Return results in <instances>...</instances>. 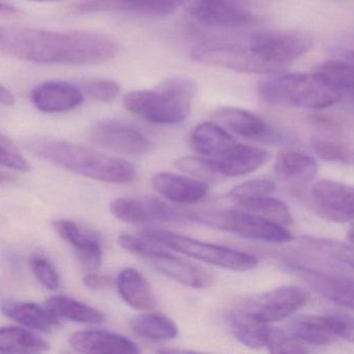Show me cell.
Wrapping results in <instances>:
<instances>
[{
	"label": "cell",
	"mask_w": 354,
	"mask_h": 354,
	"mask_svg": "<svg viewBox=\"0 0 354 354\" xmlns=\"http://www.w3.org/2000/svg\"><path fill=\"white\" fill-rule=\"evenodd\" d=\"M120 245L131 252V254H136V256L142 257V258L149 260L153 257L158 256L161 252L167 250L163 244L142 235H130V234H123L120 236L119 239Z\"/></svg>",
	"instance_id": "obj_38"
},
{
	"label": "cell",
	"mask_w": 354,
	"mask_h": 354,
	"mask_svg": "<svg viewBox=\"0 0 354 354\" xmlns=\"http://www.w3.org/2000/svg\"><path fill=\"white\" fill-rule=\"evenodd\" d=\"M111 211L120 221L134 225L183 221L189 216V212L179 210L158 198H117L111 202Z\"/></svg>",
	"instance_id": "obj_13"
},
{
	"label": "cell",
	"mask_w": 354,
	"mask_h": 354,
	"mask_svg": "<svg viewBox=\"0 0 354 354\" xmlns=\"http://www.w3.org/2000/svg\"><path fill=\"white\" fill-rule=\"evenodd\" d=\"M266 348L272 353H306L310 351L306 343L293 335L269 326Z\"/></svg>",
	"instance_id": "obj_37"
},
{
	"label": "cell",
	"mask_w": 354,
	"mask_h": 354,
	"mask_svg": "<svg viewBox=\"0 0 354 354\" xmlns=\"http://www.w3.org/2000/svg\"><path fill=\"white\" fill-rule=\"evenodd\" d=\"M57 235L71 244L75 250L80 263L91 271L97 270L102 263V246L94 236L84 232L77 223L67 219L53 223Z\"/></svg>",
	"instance_id": "obj_22"
},
{
	"label": "cell",
	"mask_w": 354,
	"mask_h": 354,
	"mask_svg": "<svg viewBox=\"0 0 354 354\" xmlns=\"http://www.w3.org/2000/svg\"><path fill=\"white\" fill-rule=\"evenodd\" d=\"M259 92L263 99L273 104L316 111L328 109L341 98V94L316 72L269 74L259 84Z\"/></svg>",
	"instance_id": "obj_4"
},
{
	"label": "cell",
	"mask_w": 354,
	"mask_h": 354,
	"mask_svg": "<svg viewBox=\"0 0 354 354\" xmlns=\"http://www.w3.org/2000/svg\"><path fill=\"white\" fill-rule=\"evenodd\" d=\"M151 264L165 277L183 283L194 289H205L212 283V277L208 272L174 256L169 250L161 252L158 256L149 259Z\"/></svg>",
	"instance_id": "obj_23"
},
{
	"label": "cell",
	"mask_w": 354,
	"mask_h": 354,
	"mask_svg": "<svg viewBox=\"0 0 354 354\" xmlns=\"http://www.w3.org/2000/svg\"><path fill=\"white\" fill-rule=\"evenodd\" d=\"M117 288L122 299L134 310L149 312L156 306L152 287L136 269H123L118 277Z\"/></svg>",
	"instance_id": "obj_26"
},
{
	"label": "cell",
	"mask_w": 354,
	"mask_h": 354,
	"mask_svg": "<svg viewBox=\"0 0 354 354\" xmlns=\"http://www.w3.org/2000/svg\"><path fill=\"white\" fill-rule=\"evenodd\" d=\"M15 180V178L12 175H9L8 173H5V171H0V183H9V182L13 181Z\"/></svg>",
	"instance_id": "obj_46"
},
{
	"label": "cell",
	"mask_w": 354,
	"mask_h": 354,
	"mask_svg": "<svg viewBox=\"0 0 354 354\" xmlns=\"http://www.w3.org/2000/svg\"><path fill=\"white\" fill-rule=\"evenodd\" d=\"M189 144L198 154L215 157L236 144L229 132L221 125L205 122L196 126L189 136Z\"/></svg>",
	"instance_id": "obj_28"
},
{
	"label": "cell",
	"mask_w": 354,
	"mask_h": 354,
	"mask_svg": "<svg viewBox=\"0 0 354 354\" xmlns=\"http://www.w3.org/2000/svg\"><path fill=\"white\" fill-rule=\"evenodd\" d=\"M84 91L91 98L95 100L100 102H111L119 96L121 88L113 80H99L86 84Z\"/></svg>",
	"instance_id": "obj_42"
},
{
	"label": "cell",
	"mask_w": 354,
	"mask_h": 354,
	"mask_svg": "<svg viewBox=\"0 0 354 354\" xmlns=\"http://www.w3.org/2000/svg\"><path fill=\"white\" fill-rule=\"evenodd\" d=\"M270 159V153L262 148L234 144L229 149L213 157V165L223 179L241 177L262 167Z\"/></svg>",
	"instance_id": "obj_18"
},
{
	"label": "cell",
	"mask_w": 354,
	"mask_h": 354,
	"mask_svg": "<svg viewBox=\"0 0 354 354\" xmlns=\"http://www.w3.org/2000/svg\"><path fill=\"white\" fill-rule=\"evenodd\" d=\"M153 187L171 203L188 205L205 198L209 186L201 180L173 173H159L152 179Z\"/></svg>",
	"instance_id": "obj_21"
},
{
	"label": "cell",
	"mask_w": 354,
	"mask_h": 354,
	"mask_svg": "<svg viewBox=\"0 0 354 354\" xmlns=\"http://www.w3.org/2000/svg\"><path fill=\"white\" fill-rule=\"evenodd\" d=\"M84 283L88 289L102 290L111 287L113 281L111 277H105V275L88 273L84 277Z\"/></svg>",
	"instance_id": "obj_43"
},
{
	"label": "cell",
	"mask_w": 354,
	"mask_h": 354,
	"mask_svg": "<svg viewBox=\"0 0 354 354\" xmlns=\"http://www.w3.org/2000/svg\"><path fill=\"white\" fill-rule=\"evenodd\" d=\"M313 204L319 216L333 223L352 221L354 213L353 187L333 180L322 179L313 186Z\"/></svg>",
	"instance_id": "obj_12"
},
{
	"label": "cell",
	"mask_w": 354,
	"mask_h": 354,
	"mask_svg": "<svg viewBox=\"0 0 354 354\" xmlns=\"http://www.w3.org/2000/svg\"><path fill=\"white\" fill-rule=\"evenodd\" d=\"M130 327L138 337L148 341H169L178 335V327L171 319L159 313H142L130 320Z\"/></svg>",
	"instance_id": "obj_30"
},
{
	"label": "cell",
	"mask_w": 354,
	"mask_h": 354,
	"mask_svg": "<svg viewBox=\"0 0 354 354\" xmlns=\"http://www.w3.org/2000/svg\"><path fill=\"white\" fill-rule=\"evenodd\" d=\"M192 59L203 65L225 68L242 73H279L281 68L267 63L248 47L225 43H203L192 50Z\"/></svg>",
	"instance_id": "obj_7"
},
{
	"label": "cell",
	"mask_w": 354,
	"mask_h": 354,
	"mask_svg": "<svg viewBox=\"0 0 354 354\" xmlns=\"http://www.w3.org/2000/svg\"><path fill=\"white\" fill-rule=\"evenodd\" d=\"M310 36L296 30L261 32L250 39V48L261 59L272 65L283 67L310 50Z\"/></svg>",
	"instance_id": "obj_10"
},
{
	"label": "cell",
	"mask_w": 354,
	"mask_h": 354,
	"mask_svg": "<svg viewBox=\"0 0 354 354\" xmlns=\"http://www.w3.org/2000/svg\"><path fill=\"white\" fill-rule=\"evenodd\" d=\"M310 147L315 154L324 161L328 162H341L352 165L353 153L351 148L343 142L337 140H327L322 138H312Z\"/></svg>",
	"instance_id": "obj_36"
},
{
	"label": "cell",
	"mask_w": 354,
	"mask_h": 354,
	"mask_svg": "<svg viewBox=\"0 0 354 354\" xmlns=\"http://www.w3.org/2000/svg\"><path fill=\"white\" fill-rule=\"evenodd\" d=\"M184 0H80L72 7L78 14L124 12L142 15L165 16L173 13Z\"/></svg>",
	"instance_id": "obj_16"
},
{
	"label": "cell",
	"mask_w": 354,
	"mask_h": 354,
	"mask_svg": "<svg viewBox=\"0 0 354 354\" xmlns=\"http://www.w3.org/2000/svg\"><path fill=\"white\" fill-rule=\"evenodd\" d=\"M237 209L264 217L283 227L293 225L294 223L287 205L277 198H271L270 196L239 201L237 202Z\"/></svg>",
	"instance_id": "obj_33"
},
{
	"label": "cell",
	"mask_w": 354,
	"mask_h": 354,
	"mask_svg": "<svg viewBox=\"0 0 354 354\" xmlns=\"http://www.w3.org/2000/svg\"><path fill=\"white\" fill-rule=\"evenodd\" d=\"M275 189H277V185L270 180H250L235 186L229 192V198L239 202V201L271 196L274 194Z\"/></svg>",
	"instance_id": "obj_39"
},
{
	"label": "cell",
	"mask_w": 354,
	"mask_h": 354,
	"mask_svg": "<svg viewBox=\"0 0 354 354\" xmlns=\"http://www.w3.org/2000/svg\"><path fill=\"white\" fill-rule=\"evenodd\" d=\"M0 310L8 318L35 330L51 333L59 326V320L46 308L34 302L5 301Z\"/></svg>",
	"instance_id": "obj_27"
},
{
	"label": "cell",
	"mask_w": 354,
	"mask_h": 354,
	"mask_svg": "<svg viewBox=\"0 0 354 354\" xmlns=\"http://www.w3.org/2000/svg\"><path fill=\"white\" fill-rule=\"evenodd\" d=\"M70 345L75 351L90 354H136L138 346L124 335L105 330L77 331L71 335Z\"/></svg>",
	"instance_id": "obj_19"
},
{
	"label": "cell",
	"mask_w": 354,
	"mask_h": 354,
	"mask_svg": "<svg viewBox=\"0 0 354 354\" xmlns=\"http://www.w3.org/2000/svg\"><path fill=\"white\" fill-rule=\"evenodd\" d=\"M88 136L94 144L120 154L142 156L153 149L151 140L140 130L115 120H105L95 124Z\"/></svg>",
	"instance_id": "obj_11"
},
{
	"label": "cell",
	"mask_w": 354,
	"mask_h": 354,
	"mask_svg": "<svg viewBox=\"0 0 354 354\" xmlns=\"http://www.w3.org/2000/svg\"><path fill=\"white\" fill-rule=\"evenodd\" d=\"M174 165L179 171H184L194 179L203 182H221L223 177L215 169L212 160L200 156H186L178 159Z\"/></svg>",
	"instance_id": "obj_35"
},
{
	"label": "cell",
	"mask_w": 354,
	"mask_h": 354,
	"mask_svg": "<svg viewBox=\"0 0 354 354\" xmlns=\"http://www.w3.org/2000/svg\"><path fill=\"white\" fill-rule=\"evenodd\" d=\"M0 13L1 14H16L18 13L15 8L11 6L5 5V3H0Z\"/></svg>",
	"instance_id": "obj_45"
},
{
	"label": "cell",
	"mask_w": 354,
	"mask_h": 354,
	"mask_svg": "<svg viewBox=\"0 0 354 354\" xmlns=\"http://www.w3.org/2000/svg\"><path fill=\"white\" fill-rule=\"evenodd\" d=\"M314 72L325 78L339 94L352 95L353 91V66L348 62L327 61L319 64Z\"/></svg>",
	"instance_id": "obj_34"
},
{
	"label": "cell",
	"mask_w": 354,
	"mask_h": 354,
	"mask_svg": "<svg viewBox=\"0 0 354 354\" xmlns=\"http://www.w3.org/2000/svg\"><path fill=\"white\" fill-rule=\"evenodd\" d=\"M301 245L339 274L352 277L353 250L351 246L324 238H301Z\"/></svg>",
	"instance_id": "obj_24"
},
{
	"label": "cell",
	"mask_w": 354,
	"mask_h": 354,
	"mask_svg": "<svg viewBox=\"0 0 354 354\" xmlns=\"http://www.w3.org/2000/svg\"><path fill=\"white\" fill-rule=\"evenodd\" d=\"M47 350H49V344L36 333L19 327H0L1 353H42Z\"/></svg>",
	"instance_id": "obj_31"
},
{
	"label": "cell",
	"mask_w": 354,
	"mask_h": 354,
	"mask_svg": "<svg viewBox=\"0 0 354 354\" xmlns=\"http://www.w3.org/2000/svg\"><path fill=\"white\" fill-rule=\"evenodd\" d=\"M26 146L39 158L97 181L124 184L136 178V167L129 161L80 145L36 138L28 140Z\"/></svg>",
	"instance_id": "obj_2"
},
{
	"label": "cell",
	"mask_w": 354,
	"mask_h": 354,
	"mask_svg": "<svg viewBox=\"0 0 354 354\" xmlns=\"http://www.w3.org/2000/svg\"><path fill=\"white\" fill-rule=\"evenodd\" d=\"M0 165L14 171L26 173L30 167L16 145L7 136L0 133Z\"/></svg>",
	"instance_id": "obj_41"
},
{
	"label": "cell",
	"mask_w": 354,
	"mask_h": 354,
	"mask_svg": "<svg viewBox=\"0 0 354 354\" xmlns=\"http://www.w3.org/2000/svg\"><path fill=\"white\" fill-rule=\"evenodd\" d=\"M188 219L214 229L231 232L241 237L261 241L286 243L293 238L283 225L242 210L189 212Z\"/></svg>",
	"instance_id": "obj_6"
},
{
	"label": "cell",
	"mask_w": 354,
	"mask_h": 354,
	"mask_svg": "<svg viewBox=\"0 0 354 354\" xmlns=\"http://www.w3.org/2000/svg\"><path fill=\"white\" fill-rule=\"evenodd\" d=\"M229 322L232 333L238 341L252 349L266 347L268 325L254 320L240 308L232 312Z\"/></svg>",
	"instance_id": "obj_32"
},
{
	"label": "cell",
	"mask_w": 354,
	"mask_h": 354,
	"mask_svg": "<svg viewBox=\"0 0 354 354\" xmlns=\"http://www.w3.org/2000/svg\"><path fill=\"white\" fill-rule=\"evenodd\" d=\"M32 1H40V3H55V1H63V0H32Z\"/></svg>",
	"instance_id": "obj_47"
},
{
	"label": "cell",
	"mask_w": 354,
	"mask_h": 354,
	"mask_svg": "<svg viewBox=\"0 0 354 354\" xmlns=\"http://www.w3.org/2000/svg\"><path fill=\"white\" fill-rule=\"evenodd\" d=\"M274 173L279 179L293 185H306L317 175V163L312 157L285 149L277 154Z\"/></svg>",
	"instance_id": "obj_25"
},
{
	"label": "cell",
	"mask_w": 354,
	"mask_h": 354,
	"mask_svg": "<svg viewBox=\"0 0 354 354\" xmlns=\"http://www.w3.org/2000/svg\"><path fill=\"white\" fill-rule=\"evenodd\" d=\"M142 234L171 248L175 252L187 254L196 260L221 268L234 271H248L254 269L258 265L256 257L248 252L200 241L174 232L160 229H146Z\"/></svg>",
	"instance_id": "obj_5"
},
{
	"label": "cell",
	"mask_w": 354,
	"mask_h": 354,
	"mask_svg": "<svg viewBox=\"0 0 354 354\" xmlns=\"http://www.w3.org/2000/svg\"><path fill=\"white\" fill-rule=\"evenodd\" d=\"M30 266L39 281L48 290H57L61 286V279L53 263L40 254H32Z\"/></svg>",
	"instance_id": "obj_40"
},
{
	"label": "cell",
	"mask_w": 354,
	"mask_h": 354,
	"mask_svg": "<svg viewBox=\"0 0 354 354\" xmlns=\"http://www.w3.org/2000/svg\"><path fill=\"white\" fill-rule=\"evenodd\" d=\"M287 269L296 277H300L317 294L329 301L349 310L353 308L352 277L323 272L296 263L287 264Z\"/></svg>",
	"instance_id": "obj_14"
},
{
	"label": "cell",
	"mask_w": 354,
	"mask_h": 354,
	"mask_svg": "<svg viewBox=\"0 0 354 354\" xmlns=\"http://www.w3.org/2000/svg\"><path fill=\"white\" fill-rule=\"evenodd\" d=\"M192 14L201 24L219 28H245L259 22L250 12L229 0H196Z\"/></svg>",
	"instance_id": "obj_17"
},
{
	"label": "cell",
	"mask_w": 354,
	"mask_h": 354,
	"mask_svg": "<svg viewBox=\"0 0 354 354\" xmlns=\"http://www.w3.org/2000/svg\"><path fill=\"white\" fill-rule=\"evenodd\" d=\"M45 306L57 319H65L72 322L99 324L105 319L101 310L68 296H53L47 300Z\"/></svg>",
	"instance_id": "obj_29"
},
{
	"label": "cell",
	"mask_w": 354,
	"mask_h": 354,
	"mask_svg": "<svg viewBox=\"0 0 354 354\" xmlns=\"http://www.w3.org/2000/svg\"><path fill=\"white\" fill-rule=\"evenodd\" d=\"M32 100L39 111L64 113L72 111L84 102V94L73 84L64 82H47L32 90Z\"/></svg>",
	"instance_id": "obj_20"
},
{
	"label": "cell",
	"mask_w": 354,
	"mask_h": 354,
	"mask_svg": "<svg viewBox=\"0 0 354 354\" xmlns=\"http://www.w3.org/2000/svg\"><path fill=\"white\" fill-rule=\"evenodd\" d=\"M196 95V84L189 78L171 77L151 91H134L124 97L130 113L150 123L171 125L189 115Z\"/></svg>",
	"instance_id": "obj_3"
},
{
	"label": "cell",
	"mask_w": 354,
	"mask_h": 354,
	"mask_svg": "<svg viewBox=\"0 0 354 354\" xmlns=\"http://www.w3.org/2000/svg\"><path fill=\"white\" fill-rule=\"evenodd\" d=\"M290 333L306 345L326 346L353 339V321L348 315H306L293 319Z\"/></svg>",
	"instance_id": "obj_9"
},
{
	"label": "cell",
	"mask_w": 354,
	"mask_h": 354,
	"mask_svg": "<svg viewBox=\"0 0 354 354\" xmlns=\"http://www.w3.org/2000/svg\"><path fill=\"white\" fill-rule=\"evenodd\" d=\"M14 103H15V98H14L13 95L11 94L10 91H8L7 88H3L0 84V105L11 106Z\"/></svg>",
	"instance_id": "obj_44"
},
{
	"label": "cell",
	"mask_w": 354,
	"mask_h": 354,
	"mask_svg": "<svg viewBox=\"0 0 354 354\" xmlns=\"http://www.w3.org/2000/svg\"><path fill=\"white\" fill-rule=\"evenodd\" d=\"M212 117L217 123L246 140L272 145L289 142L283 134L271 127L266 121L244 109L221 107Z\"/></svg>",
	"instance_id": "obj_15"
},
{
	"label": "cell",
	"mask_w": 354,
	"mask_h": 354,
	"mask_svg": "<svg viewBox=\"0 0 354 354\" xmlns=\"http://www.w3.org/2000/svg\"><path fill=\"white\" fill-rule=\"evenodd\" d=\"M308 296L301 288L283 286L256 296L240 306L244 314L258 322H277L304 308Z\"/></svg>",
	"instance_id": "obj_8"
},
{
	"label": "cell",
	"mask_w": 354,
	"mask_h": 354,
	"mask_svg": "<svg viewBox=\"0 0 354 354\" xmlns=\"http://www.w3.org/2000/svg\"><path fill=\"white\" fill-rule=\"evenodd\" d=\"M119 50L115 39L100 32L0 26V53L32 63L97 65L115 59Z\"/></svg>",
	"instance_id": "obj_1"
}]
</instances>
